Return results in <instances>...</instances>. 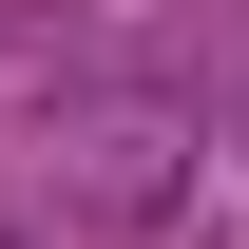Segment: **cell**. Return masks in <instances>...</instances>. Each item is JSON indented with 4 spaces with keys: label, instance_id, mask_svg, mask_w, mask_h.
Listing matches in <instances>:
<instances>
[{
    "label": "cell",
    "instance_id": "1",
    "mask_svg": "<svg viewBox=\"0 0 249 249\" xmlns=\"http://www.w3.org/2000/svg\"><path fill=\"white\" fill-rule=\"evenodd\" d=\"M0 249H19V230H0Z\"/></svg>",
    "mask_w": 249,
    "mask_h": 249
}]
</instances>
